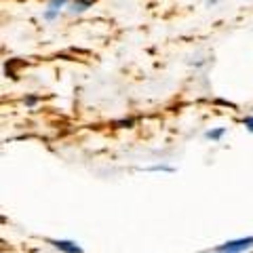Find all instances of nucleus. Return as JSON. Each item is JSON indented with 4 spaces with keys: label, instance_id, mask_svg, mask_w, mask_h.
<instances>
[{
    "label": "nucleus",
    "instance_id": "obj_4",
    "mask_svg": "<svg viewBox=\"0 0 253 253\" xmlns=\"http://www.w3.org/2000/svg\"><path fill=\"white\" fill-rule=\"evenodd\" d=\"M224 133H226V129L221 126V129H215V131H207V133H205V137H207V139H219Z\"/></svg>",
    "mask_w": 253,
    "mask_h": 253
},
{
    "label": "nucleus",
    "instance_id": "obj_3",
    "mask_svg": "<svg viewBox=\"0 0 253 253\" xmlns=\"http://www.w3.org/2000/svg\"><path fill=\"white\" fill-rule=\"evenodd\" d=\"M93 2H95V0H76L74 6H72V11H74V13H81V11L86 9V6H91Z\"/></svg>",
    "mask_w": 253,
    "mask_h": 253
},
{
    "label": "nucleus",
    "instance_id": "obj_7",
    "mask_svg": "<svg viewBox=\"0 0 253 253\" xmlns=\"http://www.w3.org/2000/svg\"><path fill=\"white\" fill-rule=\"evenodd\" d=\"M57 13H59L57 9H49V11L44 13V17H46V19H53V17H55V15H57Z\"/></svg>",
    "mask_w": 253,
    "mask_h": 253
},
{
    "label": "nucleus",
    "instance_id": "obj_6",
    "mask_svg": "<svg viewBox=\"0 0 253 253\" xmlns=\"http://www.w3.org/2000/svg\"><path fill=\"white\" fill-rule=\"evenodd\" d=\"M243 125L253 133V116H245V118H243Z\"/></svg>",
    "mask_w": 253,
    "mask_h": 253
},
{
    "label": "nucleus",
    "instance_id": "obj_2",
    "mask_svg": "<svg viewBox=\"0 0 253 253\" xmlns=\"http://www.w3.org/2000/svg\"><path fill=\"white\" fill-rule=\"evenodd\" d=\"M51 245L55 249L63 251V253H83V249L78 247L76 243H72V241H51Z\"/></svg>",
    "mask_w": 253,
    "mask_h": 253
},
{
    "label": "nucleus",
    "instance_id": "obj_1",
    "mask_svg": "<svg viewBox=\"0 0 253 253\" xmlns=\"http://www.w3.org/2000/svg\"><path fill=\"white\" fill-rule=\"evenodd\" d=\"M253 245V236H247V239H236V241H228L224 245H219L215 249V253H243L247 251Z\"/></svg>",
    "mask_w": 253,
    "mask_h": 253
},
{
    "label": "nucleus",
    "instance_id": "obj_8",
    "mask_svg": "<svg viewBox=\"0 0 253 253\" xmlns=\"http://www.w3.org/2000/svg\"><path fill=\"white\" fill-rule=\"evenodd\" d=\"M26 104H28V106H32V104H36V97H28V99H26Z\"/></svg>",
    "mask_w": 253,
    "mask_h": 253
},
{
    "label": "nucleus",
    "instance_id": "obj_5",
    "mask_svg": "<svg viewBox=\"0 0 253 253\" xmlns=\"http://www.w3.org/2000/svg\"><path fill=\"white\" fill-rule=\"evenodd\" d=\"M66 2H68V0H49V9H57L59 11Z\"/></svg>",
    "mask_w": 253,
    "mask_h": 253
}]
</instances>
